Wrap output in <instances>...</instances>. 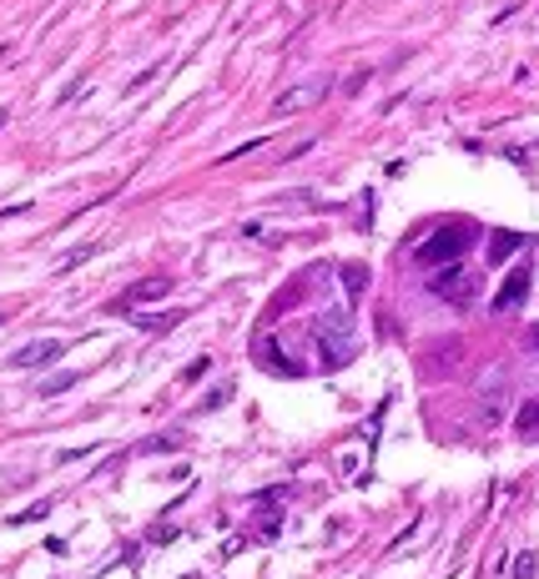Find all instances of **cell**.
<instances>
[{
    "instance_id": "5b68a950",
    "label": "cell",
    "mask_w": 539,
    "mask_h": 579,
    "mask_svg": "<svg viewBox=\"0 0 539 579\" xmlns=\"http://www.w3.org/2000/svg\"><path fill=\"white\" fill-rule=\"evenodd\" d=\"M525 297H529V268H514L509 277H504V287L494 293V312H514Z\"/></svg>"
},
{
    "instance_id": "7a4b0ae2",
    "label": "cell",
    "mask_w": 539,
    "mask_h": 579,
    "mask_svg": "<svg viewBox=\"0 0 539 579\" xmlns=\"http://www.w3.org/2000/svg\"><path fill=\"white\" fill-rule=\"evenodd\" d=\"M429 287H434L438 303H454V308H469V303H474V277H469L459 262H454V268H444Z\"/></svg>"
},
{
    "instance_id": "9c48e42d",
    "label": "cell",
    "mask_w": 539,
    "mask_h": 579,
    "mask_svg": "<svg viewBox=\"0 0 539 579\" xmlns=\"http://www.w3.org/2000/svg\"><path fill=\"white\" fill-rule=\"evenodd\" d=\"M514 424H519V434H525V438H539V399L519 403V418H514Z\"/></svg>"
},
{
    "instance_id": "4fadbf2b",
    "label": "cell",
    "mask_w": 539,
    "mask_h": 579,
    "mask_svg": "<svg viewBox=\"0 0 539 579\" xmlns=\"http://www.w3.org/2000/svg\"><path fill=\"white\" fill-rule=\"evenodd\" d=\"M535 554H519V559H514V579H529V575H535Z\"/></svg>"
},
{
    "instance_id": "8992f818",
    "label": "cell",
    "mask_w": 539,
    "mask_h": 579,
    "mask_svg": "<svg viewBox=\"0 0 539 579\" xmlns=\"http://www.w3.org/2000/svg\"><path fill=\"white\" fill-rule=\"evenodd\" d=\"M323 96H328V86H323V81H308L303 91H283V96L272 101V111H278V116H287V111H308V106H318Z\"/></svg>"
},
{
    "instance_id": "5bb4252c",
    "label": "cell",
    "mask_w": 539,
    "mask_h": 579,
    "mask_svg": "<svg viewBox=\"0 0 539 579\" xmlns=\"http://www.w3.org/2000/svg\"><path fill=\"white\" fill-rule=\"evenodd\" d=\"M232 399V383H222L217 393H212V399H207V408H217V403H227Z\"/></svg>"
},
{
    "instance_id": "277c9868",
    "label": "cell",
    "mask_w": 539,
    "mask_h": 579,
    "mask_svg": "<svg viewBox=\"0 0 539 579\" xmlns=\"http://www.w3.org/2000/svg\"><path fill=\"white\" fill-rule=\"evenodd\" d=\"M479 403H484L479 413H484L489 424H499V418H504V373H499V368L479 378Z\"/></svg>"
},
{
    "instance_id": "8fae6325",
    "label": "cell",
    "mask_w": 539,
    "mask_h": 579,
    "mask_svg": "<svg viewBox=\"0 0 539 579\" xmlns=\"http://www.w3.org/2000/svg\"><path fill=\"white\" fill-rule=\"evenodd\" d=\"M46 514H51V499H40V504H31V509H21V514H11V529L31 524V519H46Z\"/></svg>"
},
{
    "instance_id": "6da1fadb",
    "label": "cell",
    "mask_w": 539,
    "mask_h": 579,
    "mask_svg": "<svg viewBox=\"0 0 539 579\" xmlns=\"http://www.w3.org/2000/svg\"><path fill=\"white\" fill-rule=\"evenodd\" d=\"M469 242H474V227L469 222H454V227H438L413 258H419V268H454L469 252Z\"/></svg>"
},
{
    "instance_id": "ba28073f",
    "label": "cell",
    "mask_w": 539,
    "mask_h": 579,
    "mask_svg": "<svg viewBox=\"0 0 539 579\" xmlns=\"http://www.w3.org/2000/svg\"><path fill=\"white\" fill-rule=\"evenodd\" d=\"M519 232H494V242H489V262H509L514 252H519Z\"/></svg>"
},
{
    "instance_id": "52a82bcc",
    "label": "cell",
    "mask_w": 539,
    "mask_h": 579,
    "mask_svg": "<svg viewBox=\"0 0 539 579\" xmlns=\"http://www.w3.org/2000/svg\"><path fill=\"white\" fill-rule=\"evenodd\" d=\"M162 297H167V283H162V277H146V283L131 287L127 308H142V303H162Z\"/></svg>"
},
{
    "instance_id": "30bf717a",
    "label": "cell",
    "mask_w": 539,
    "mask_h": 579,
    "mask_svg": "<svg viewBox=\"0 0 539 579\" xmlns=\"http://www.w3.org/2000/svg\"><path fill=\"white\" fill-rule=\"evenodd\" d=\"M363 277H368V272H363L358 262H348V268H343V283H348V297H353V303L363 297Z\"/></svg>"
},
{
    "instance_id": "9a60e30c",
    "label": "cell",
    "mask_w": 539,
    "mask_h": 579,
    "mask_svg": "<svg viewBox=\"0 0 539 579\" xmlns=\"http://www.w3.org/2000/svg\"><path fill=\"white\" fill-rule=\"evenodd\" d=\"M535 347H539V328H535Z\"/></svg>"
},
{
    "instance_id": "3957f363",
    "label": "cell",
    "mask_w": 539,
    "mask_h": 579,
    "mask_svg": "<svg viewBox=\"0 0 539 579\" xmlns=\"http://www.w3.org/2000/svg\"><path fill=\"white\" fill-rule=\"evenodd\" d=\"M66 353V343H56V338H40V343H26L11 353V368H40V363H56Z\"/></svg>"
},
{
    "instance_id": "7c38bea8",
    "label": "cell",
    "mask_w": 539,
    "mask_h": 579,
    "mask_svg": "<svg viewBox=\"0 0 539 579\" xmlns=\"http://www.w3.org/2000/svg\"><path fill=\"white\" fill-rule=\"evenodd\" d=\"M91 252H96V242H86V247H76V252H66L61 258V272H71V268H81V262L91 258Z\"/></svg>"
}]
</instances>
